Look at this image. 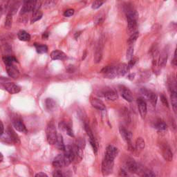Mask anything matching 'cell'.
Returning <instances> with one entry per match:
<instances>
[{
  "instance_id": "74e56055",
  "label": "cell",
  "mask_w": 177,
  "mask_h": 177,
  "mask_svg": "<svg viewBox=\"0 0 177 177\" xmlns=\"http://www.w3.org/2000/svg\"><path fill=\"white\" fill-rule=\"evenodd\" d=\"M105 0H94L92 4L93 9H98L100 7H101L102 5L105 3Z\"/></svg>"
},
{
  "instance_id": "e0dca14e",
  "label": "cell",
  "mask_w": 177,
  "mask_h": 177,
  "mask_svg": "<svg viewBox=\"0 0 177 177\" xmlns=\"http://www.w3.org/2000/svg\"><path fill=\"white\" fill-rule=\"evenodd\" d=\"M13 125L17 131L22 132V133H26L27 132L26 126L24 125L23 122L19 118H15V119L13 120Z\"/></svg>"
},
{
  "instance_id": "ee69618b",
  "label": "cell",
  "mask_w": 177,
  "mask_h": 177,
  "mask_svg": "<svg viewBox=\"0 0 177 177\" xmlns=\"http://www.w3.org/2000/svg\"><path fill=\"white\" fill-rule=\"evenodd\" d=\"M138 59L137 58H132L131 59L129 60V63H128V64H127V65H128V66H129V69H131L132 67L134 66V65H135L136 62H138Z\"/></svg>"
},
{
  "instance_id": "30bf717a",
  "label": "cell",
  "mask_w": 177,
  "mask_h": 177,
  "mask_svg": "<svg viewBox=\"0 0 177 177\" xmlns=\"http://www.w3.org/2000/svg\"><path fill=\"white\" fill-rule=\"evenodd\" d=\"M137 104H138V110H139L140 116L143 118H145L146 117V115L147 113V107L146 102L145 101L143 98H139L137 99Z\"/></svg>"
},
{
  "instance_id": "6da1fadb",
  "label": "cell",
  "mask_w": 177,
  "mask_h": 177,
  "mask_svg": "<svg viewBox=\"0 0 177 177\" xmlns=\"http://www.w3.org/2000/svg\"><path fill=\"white\" fill-rule=\"evenodd\" d=\"M127 22H128V29L129 31H133L137 26L138 13L134 8H129L125 10Z\"/></svg>"
},
{
  "instance_id": "f1b7e54d",
  "label": "cell",
  "mask_w": 177,
  "mask_h": 177,
  "mask_svg": "<svg viewBox=\"0 0 177 177\" xmlns=\"http://www.w3.org/2000/svg\"><path fill=\"white\" fill-rule=\"evenodd\" d=\"M42 15H43V13H42V11L40 10L39 9L33 10V14L32 18H31V24L35 23V22L40 20L42 17Z\"/></svg>"
},
{
  "instance_id": "2e32d148",
  "label": "cell",
  "mask_w": 177,
  "mask_h": 177,
  "mask_svg": "<svg viewBox=\"0 0 177 177\" xmlns=\"http://www.w3.org/2000/svg\"><path fill=\"white\" fill-rule=\"evenodd\" d=\"M6 71H7V73L10 78L16 79V78L19 77V71L18 70V69H17L13 64H9V65H6Z\"/></svg>"
},
{
  "instance_id": "ba28073f",
  "label": "cell",
  "mask_w": 177,
  "mask_h": 177,
  "mask_svg": "<svg viewBox=\"0 0 177 177\" xmlns=\"http://www.w3.org/2000/svg\"><path fill=\"white\" fill-rule=\"evenodd\" d=\"M125 166H126L127 170H128L131 173H137L138 172L140 171L139 165L136 163L134 159L131 158H129L127 159L126 163H125Z\"/></svg>"
},
{
  "instance_id": "5b68a950",
  "label": "cell",
  "mask_w": 177,
  "mask_h": 177,
  "mask_svg": "<svg viewBox=\"0 0 177 177\" xmlns=\"http://www.w3.org/2000/svg\"><path fill=\"white\" fill-rule=\"evenodd\" d=\"M38 0H24V4L21 10V14H25L33 11L36 7Z\"/></svg>"
},
{
  "instance_id": "603a6c76",
  "label": "cell",
  "mask_w": 177,
  "mask_h": 177,
  "mask_svg": "<svg viewBox=\"0 0 177 177\" xmlns=\"http://www.w3.org/2000/svg\"><path fill=\"white\" fill-rule=\"evenodd\" d=\"M116 67V71H117L118 75L123 76L125 74H127L129 70V68L127 64L122 63L118 65Z\"/></svg>"
},
{
  "instance_id": "8992f818",
  "label": "cell",
  "mask_w": 177,
  "mask_h": 177,
  "mask_svg": "<svg viewBox=\"0 0 177 177\" xmlns=\"http://www.w3.org/2000/svg\"><path fill=\"white\" fill-rule=\"evenodd\" d=\"M114 161L104 158L102 163V172L104 176L109 175L113 171Z\"/></svg>"
},
{
  "instance_id": "9f6ffc18",
  "label": "cell",
  "mask_w": 177,
  "mask_h": 177,
  "mask_svg": "<svg viewBox=\"0 0 177 177\" xmlns=\"http://www.w3.org/2000/svg\"><path fill=\"white\" fill-rule=\"evenodd\" d=\"M3 158H4L3 155H2V154H1V153H0V163H1V161H3Z\"/></svg>"
},
{
  "instance_id": "f546056e",
  "label": "cell",
  "mask_w": 177,
  "mask_h": 177,
  "mask_svg": "<svg viewBox=\"0 0 177 177\" xmlns=\"http://www.w3.org/2000/svg\"><path fill=\"white\" fill-rule=\"evenodd\" d=\"M55 146L58 149L60 150H62L64 151V147H65V145L64 144V141H63V138L61 134H58V137H57V140H56L55 142Z\"/></svg>"
},
{
  "instance_id": "8fae6325",
  "label": "cell",
  "mask_w": 177,
  "mask_h": 177,
  "mask_svg": "<svg viewBox=\"0 0 177 177\" xmlns=\"http://www.w3.org/2000/svg\"><path fill=\"white\" fill-rule=\"evenodd\" d=\"M141 91H142L143 95L149 100L152 105H153V106H156V102H157V96H156V94L145 88L142 89Z\"/></svg>"
},
{
  "instance_id": "b9f144b4",
  "label": "cell",
  "mask_w": 177,
  "mask_h": 177,
  "mask_svg": "<svg viewBox=\"0 0 177 177\" xmlns=\"http://www.w3.org/2000/svg\"><path fill=\"white\" fill-rule=\"evenodd\" d=\"M133 55H134V46H132L131 45H129V48L127 49V58L129 60L133 58Z\"/></svg>"
},
{
  "instance_id": "83f0119b",
  "label": "cell",
  "mask_w": 177,
  "mask_h": 177,
  "mask_svg": "<svg viewBox=\"0 0 177 177\" xmlns=\"http://www.w3.org/2000/svg\"><path fill=\"white\" fill-rule=\"evenodd\" d=\"M60 127L62 129H63L64 131H65L66 132V134H68L69 136H70L71 137H74V134H73V132L72 131V129H71V127L69 126V125L66 124L65 122H60Z\"/></svg>"
},
{
  "instance_id": "5bb4252c",
  "label": "cell",
  "mask_w": 177,
  "mask_h": 177,
  "mask_svg": "<svg viewBox=\"0 0 177 177\" xmlns=\"http://www.w3.org/2000/svg\"><path fill=\"white\" fill-rule=\"evenodd\" d=\"M101 73L108 77L109 78H114L117 76V71H116V67L113 66H107L103 68L101 71Z\"/></svg>"
},
{
  "instance_id": "7dc6e473",
  "label": "cell",
  "mask_w": 177,
  "mask_h": 177,
  "mask_svg": "<svg viewBox=\"0 0 177 177\" xmlns=\"http://www.w3.org/2000/svg\"><path fill=\"white\" fill-rule=\"evenodd\" d=\"M103 21H104V17H103L102 16L98 17V18L96 19L95 24H96V25H98V24H102Z\"/></svg>"
},
{
  "instance_id": "8d00e7d4",
  "label": "cell",
  "mask_w": 177,
  "mask_h": 177,
  "mask_svg": "<svg viewBox=\"0 0 177 177\" xmlns=\"http://www.w3.org/2000/svg\"><path fill=\"white\" fill-rule=\"evenodd\" d=\"M3 61L5 65H9V64H13V62H17V60L12 56H6L3 58Z\"/></svg>"
},
{
  "instance_id": "52a82bcc",
  "label": "cell",
  "mask_w": 177,
  "mask_h": 177,
  "mask_svg": "<svg viewBox=\"0 0 177 177\" xmlns=\"http://www.w3.org/2000/svg\"><path fill=\"white\" fill-rule=\"evenodd\" d=\"M120 135L123 138L125 142L129 145V147L130 149H133V145H131V138H132V134L131 131H129L128 129H125V127H120Z\"/></svg>"
},
{
  "instance_id": "ab89813d",
  "label": "cell",
  "mask_w": 177,
  "mask_h": 177,
  "mask_svg": "<svg viewBox=\"0 0 177 177\" xmlns=\"http://www.w3.org/2000/svg\"><path fill=\"white\" fill-rule=\"evenodd\" d=\"M13 15L11 14H8L7 15V16H6V21H5V27L6 28H10L11 27V26H12V23H13V17H12Z\"/></svg>"
},
{
  "instance_id": "f35d334b",
  "label": "cell",
  "mask_w": 177,
  "mask_h": 177,
  "mask_svg": "<svg viewBox=\"0 0 177 177\" xmlns=\"http://www.w3.org/2000/svg\"><path fill=\"white\" fill-rule=\"evenodd\" d=\"M75 146L78 147H80V148L84 149V148L85 147V140H84V139H83V138H78V139L75 140Z\"/></svg>"
},
{
  "instance_id": "f6af8a7d",
  "label": "cell",
  "mask_w": 177,
  "mask_h": 177,
  "mask_svg": "<svg viewBox=\"0 0 177 177\" xmlns=\"http://www.w3.org/2000/svg\"><path fill=\"white\" fill-rule=\"evenodd\" d=\"M74 13H75V11L73 9H68V10H66L65 12H64V15L65 17H69L72 16V15L74 14Z\"/></svg>"
},
{
  "instance_id": "680465c9",
  "label": "cell",
  "mask_w": 177,
  "mask_h": 177,
  "mask_svg": "<svg viewBox=\"0 0 177 177\" xmlns=\"http://www.w3.org/2000/svg\"><path fill=\"white\" fill-rule=\"evenodd\" d=\"M165 1H167V0H165Z\"/></svg>"
},
{
  "instance_id": "d4e9b609",
  "label": "cell",
  "mask_w": 177,
  "mask_h": 177,
  "mask_svg": "<svg viewBox=\"0 0 177 177\" xmlns=\"http://www.w3.org/2000/svg\"><path fill=\"white\" fill-rule=\"evenodd\" d=\"M168 87H169L170 92H176V80L174 75H172L168 79Z\"/></svg>"
},
{
  "instance_id": "484cf974",
  "label": "cell",
  "mask_w": 177,
  "mask_h": 177,
  "mask_svg": "<svg viewBox=\"0 0 177 177\" xmlns=\"http://www.w3.org/2000/svg\"><path fill=\"white\" fill-rule=\"evenodd\" d=\"M104 98H106L108 100H111V101H114L118 99V96L117 93L114 91H107L104 93Z\"/></svg>"
},
{
  "instance_id": "f907efd6",
  "label": "cell",
  "mask_w": 177,
  "mask_h": 177,
  "mask_svg": "<svg viewBox=\"0 0 177 177\" xmlns=\"http://www.w3.org/2000/svg\"><path fill=\"white\" fill-rule=\"evenodd\" d=\"M4 125L1 121H0V136H1L2 134H4Z\"/></svg>"
},
{
  "instance_id": "4fadbf2b",
  "label": "cell",
  "mask_w": 177,
  "mask_h": 177,
  "mask_svg": "<svg viewBox=\"0 0 177 177\" xmlns=\"http://www.w3.org/2000/svg\"><path fill=\"white\" fill-rule=\"evenodd\" d=\"M4 89L11 94H15L19 93L21 89L19 86L15 84L14 82H4L3 84Z\"/></svg>"
},
{
  "instance_id": "d6a6232c",
  "label": "cell",
  "mask_w": 177,
  "mask_h": 177,
  "mask_svg": "<svg viewBox=\"0 0 177 177\" xmlns=\"http://www.w3.org/2000/svg\"><path fill=\"white\" fill-rule=\"evenodd\" d=\"M145 140L140 137L138 138L136 140V145H135L136 149L137 150H140H140H142L145 148Z\"/></svg>"
},
{
  "instance_id": "7402d4cb",
  "label": "cell",
  "mask_w": 177,
  "mask_h": 177,
  "mask_svg": "<svg viewBox=\"0 0 177 177\" xmlns=\"http://www.w3.org/2000/svg\"><path fill=\"white\" fill-rule=\"evenodd\" d=\"M51 59L53 60H63L66 58V55L65 53L62 52L61 51L55 50L53 51V52L51 53Z\"/></svg>"
},
{
  "instance_id": "3957f363",
  "label": "cell",
  "mask_w": 177,
  "mask_h": 177,
  "mask_svg": "<svg viewBox=\"0 0 177 177\" xmlns=\"http://www.w3.org/2000/svg\"><path fill=\"white\" fill-rule=\"evenodd\" d=\"M71 162L66 158L64 154H59L54 158L53 162V165L55 167L61 168L65 166H68Z\"/></svg>"
},
{
  "instance_id": "9c48e42d",
  "label": "cell",
  "mask_w": 177,
  "mask_h": 177,
  "mask_svg": "<svg viewBox=\"0 0 177 177\" xmlns=\"http://www.w3.org/2000/svg\"><path fill=\"white\" fill-rule=\"evenodd\" d=\"M118 154V149L116 148V147L110 145L107 147L105 158L109 159V160H111V161H114V159H115V158L117 156Z\"/></svg>"
},
{
  "instance_id": "6f0895ef",
  "label": "cell",
  "mask_w": 177,
  "mask_h": 177,
  "mask_svg": "<svg viewBox=\"0 0 177 177\" xmlns=\"http://www.w3.org/2000/svg\"><path fill=\"white\" fill-rule=\"evenodd\" d=\"M8 1H14V0H7Z\"/></svg>"
},
{
  "instance_id": "816d5d0a",
  "label": "cell",
  "mask_w": 177,
  "mask_h": 177,
  "mask_svg": "<svg viewBox=\"0 0 177 177\" xmlns=\"http://www.w3.org/2000/svg\"><path fill=\"white\" fill-rule=\"evenodd\" d=\"M176 64H177V61H176V51L175 52H174V59L172 60V64L174 66H176Z\"/></svg>"
},
{
  "instance_id": "60d3db41",
  "label": "cell",
  "mask_w": 177,
  "mask_h": 177,
  "mask_svg": "<svg viewBox=\"0 0 177 177\" xmlns=\"http://www.w3.org/2000/svg\"><path fill=\"white\" fill-rule=\"evenodd\" d=\"M142 175L143 176H146V177H153V176H156V174L154 173L152 171V170H143L142 172Z\"/></svg>"
},
{
  "instance_id": "c3c4849f",
  "label": "cell",
  "mask_w": 177,
  "mask_h": 177,
  "mask_svg": "<svg viewBox=\"0 0 177 177\" xmlns=\"http://www.w3.org/2000/svg\"><path fill=\"white\" fill-rule=\"evenodd\" d=\"M119 176H128V174L126 170H125L124 169H120L119 171Z\"/></svg>"
},
{
  "instance_id": "1f68e13d",
  "label": "cell",
  "mask_w": 177,
  "mask_h": 177,
  "mask_svg": "<svg viewBox=\"0 0 177 177\" xmlns=\"http://www.w3.org/2000/svg\"><path fill=\"white\" fill-rule=\"evenodd\" d=\"M45 105L46 109H48L49 111L53 110V109L55 108L56 106V103L52 98H48V99H46L45 101Z\"/></svg>"
},
{
  "instance_id": "db71d44e",
  "label": "cell",
  "mask_w": 177,
  "mask_h": 177,
  "mask_svg": "<svg viewBox=\"0 0 177 177\" xmlns=\"http://www.w3.org/2000/svg\"><path fill=\"white\" fill-rule=\"evenodd\" d=\"M4 11V10L3 7H2V6L0 5V18H1V16L2 13H3Z\"/></svg>"
},
{
  "instance_id": "681fc988",
  "label": "cell",
  "mask_w": 177,
  "mask_h": 177,
  "mask_svg": "<svg viewBox=\"0 0 177 177\" xmlns=\"http://www.w3.org/2000/svg\"><path fill=\"white\" fill-rule=\"evenodd\" d=\"M53 176H55V177H60V176H63L62 175L61 171H60V170H56V171L54 172V173H53Z\"/></svg>"
},
{
  "instance_id": "cb8c5ba5",
  "label": "cell",
  "mask_w": 177,
  "mask_h": 177,
  "mask_svg": "<svg viewBox=\"0 0 177 177\" xmlns=\"http://www.w3.org/2000/svg\"><path fill=\"white\" fill-rule=\"evenodd\" d=\"M73 150H74V154H75V159L74 161H76V162L79 163L82 161V157H83V149L80 148L77 146L73 147Z\"/></svg>"
},
{
  "instance_id": "e575fe53",
  "label": "cell",
  "mask_w": 177,
  "mask_h": 177,
  "mask_svg": "<svg viewBox=\"0 0 177 177\" xmlns=\"http://www.w3.org/2000/svg\"><path fill=\"white\" fill-rule=\"evenodd\" d=\"M35 46L36 48L37 52L39 53H46L48 51V47L44 44H35Z\"/></svg>"
},
{
  "instance_id": "ac0fdd59",
  "label": "cell",
  "mask_w": 177,
  "mask_h": 177,
  "mask_svg": "<svg viewBox=\"0 0 177 177\" xmlns=\"http://www.w3.org/2000/svg\"><path fill=\"white\" fill-rule=\"evenodd\" d=\"M6 134H7L8 137L11 142L15 143V144H19L20 140L19 138V136L11 127H8L7 130H6Z\"/></svg>"
},
{
  "instance_id": "277c9868",
  "label": "cell",
  "mask_w": 177,
  "mask_h": 177,
  "mask_svg": "<svg viewBox=\"0 0 177 177\" xmlns=\"http://www.w3.org/2000/svg\"><path fill=\"white\" fill-rule=\"evenodd\" d=\"M84 127L85 131H86L87 135H88V136H89V142H90V143H91V147H92V148L93 149L94 153L97 154V152H98V143H97V141L96 140L95 138H94L93 134L92 133V131H91L90 127H89V123L87 122H84Z\"/></svg>"
},
{
  "instance_id": "7a4b0ae2",
  "label": "cell",
  "mask_w": 177,
  "mask_h": 177,
  "mask_svg": "<svg viewBox=\"0 0 177 177\" xmlns=\"http://www.w3.org/2000/svg\"><path fill=\"white\" fill-rule=\"evenodd\" d=\"M46 132L47 141H48L49 144L55 145L56 140H57L58 134L57 131H56L55 126V125L53 124V122H51L49 123L46 127Z\"/></svg>"
},
{
  "instance_id": "7c38bea8",
  "label": "cell",
  "mask_w": 177,
  "mask_h": 177,
  "mask_svg": "<svg viewBox=\"0 0 177 177\" xmlns=\"http://www.w3.org/2000/svg\"><path fill=\"white\" fill-rule=\"evenodd\" d=\"M103 46H104V42L101 39L99 41V43L98 44V46L96 47L95 51V55H94V60L96 63H98L101 61L102 58V52H103Z\"/></svg>"
},
{
  "instance_id": "44dd1931",
  "label": "cell",
  "mask_w": 177,
  "mask_h": 177,
  "mask_svg": "<svg viewBox=\"0 0 177 177\" xmlns=\"http://www.w3.org/2000/svg\"><path fill=\"white\" fill-rule=\"evenodd\" d=\"M168 57V51L164 49L162 52L159 53L158 56V64L160 66H164L167 63Z\"/></svg>"
},
{
  "instance_id": "ffe728a7",
  "label": "cell",
  "mask_w": 177,
  "mask_h": 177,
  "mask_svg": "<svg viewBox=\"0 0 177 177\" xmlns=\"http://www.w3.org/2000/svg\"><path fill=\"white\" fill-rule=\"evenodd\" d=\"M90 101H91V104L93 106V107H94V108L96 109H98V110L103 111L106 109L104 103H103L102 100L98 99V98H91Z\"/></svg>"
},
{
  "instance_id": "f5cc1de1",
  "label": "cell",
  "mask_w": 177,
  "mask_h": 177,
  "mask_svg": "<svg viewBox=\"0 0 177 177\" xmlns=\"http://www.w3.org/2000/svg\"><path fill=\"white\" fill-rule=\"evenodd\" d=\"M36 177H42V176H47V174H46L45 173H43V172H40V173L37 174L36 175H35Z\"/></svg>"
},
{
  "instance_id": "836d02e7",
  "label": "cell",
  "mask_w": 177,
  "mask_h": 177,
  "mask_svg": "<svg viewBox=\"0 0 177 177\" xmlns=\"http://www.w3.org/2000/svg\"><path fill=\"white\" fill-rule=\"evenodd\" d=\"M171 102L174 112L177 109V92H171Z\"/></svg>"
},
{
  "instance_id": "11a10c76",
  "label": "cell",
  "mask_w": 177,
  "mask_h": 177,
  "mask_svg": "<svg viewBox=\"0 0 177 177\" xmlns=\"http://www.w3.org/2000/svg\"><path fill=\"white\" fill-rule=\"evenodd\" d=\"M80 34H81V32H78V33H76L75 34V36H74L75 39H78V38L79 37V35H80Z\"/></svg>"
},
{
  "instance_id": "d6986e66",
  "label": "cell",
  "mask_w": 177,
  "mask_h": 177,
  "mask_svg": "<svg viewBox=\"0 0 177 177\" xmlns=\"http://www.w3.org/2000/svg\"><path fill=\"white\" fill-rule=\"evenodd\" d=\"M120 93H121V96H122V98H124L126 101L129 102L133 101V94H132L131 91L129 90L128 88H126V87H121V89H120Z\"/></svg>"
},
{
  "instance_id": "bcb514c9",
  "label": "cell",
  "mask_w": 177,
  "mask_h": 177,
  "mask_svg": "<svg viewBox=\"0 0 177 177\" xmlns=\"http://www.w3.org/2000/svg\"><path fill=\"white\" fill-rule=\"evenodd\" d=\"M161 102H163V104L165 105V106L166 107H169V104H168V101H167V98L165 97V96L163 95V94H161Z\"/></svg>"
},
{
  "instance_id": "4316f807",
  "label": "cell",
  "mask_w": 177,
  "mask_h": 177,
  "mask_svg": "<svg viewBox=\"0 0 177 177\" xmlns=\"http://www.w3.org/2000/svg\"><path fill=\"white\" fill-rule=\"evenodd\" d=\"M17 37L21 41L27 42L31 40V35H29V33L23 30L19 31L18 33H17Z\"/></svg>"
},
{
  "instance_id": "7bdbcfd3",
  "label": "cell",
  "mask_w": 177,
  "mask_h": 177,
  "mask_svg": "<svg viewBox=\"0 0 177 177\" xmlns=\"http://www.w3.org/2000/svg\"><path fill=\"white\" fill-rule=\"evenodd\" d=\"M58 0H45V3H44V5L46 6L47 8L52 7L55 5V4L57 3Z\"/></svg>"
},
{
  "instance_id": "4dcf8cb0",
  "label": "cell",
  "mask_w": 177,
  "mask_h": 177,
  "mask_svg": "<svg viewBox=\"0 0 177 177\" xmlns=\"http://www.w3.org/2000/svg\"><path fill=\"white\" fill-rule=\"evenodd\" d=\"M154 127L156 129H157L159 131H165L167 130V125L165 124V122L163 120H159L157 122H156L155 125H154Z\"/></svg>"
},
{
  "instance_id": "d590c367",
  "label": "cell",
  "mask_w": 177,
  "mask_h": 177,
  "mask_svg": "<svg viewBox=\"0 0 177 177\" xmlns=\"http://www.w3.org/2000/svg\"><path fill=\"white\" fill-rule=\"evenodd\" d=\"M138 36H139V32H138V31L134 32L133 34L129 37L128 40H127V44H128L129 45H131V44H133L134 42L136 41V40L138 39Z\"/></svg>"
},
{
  "instance_id": "9a60e30c",
  "label": "cell",
  "mask_w": 177,
  "mask_h": 177,
  "mask_svg": "<svg viewBox=\"0 0 177 177\" xmlns=\"http://www.w3.org/2000/svg\"><path fill=\"white\" fill-rule=\"evenodd\" d=\"M162 154L165 160L167 161H172L173 159V153H172L171 148L167 144H164L161 147Z\"/></svg>"
}]
</instances>
